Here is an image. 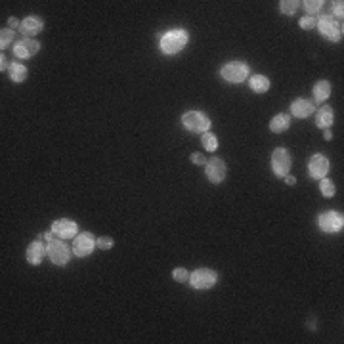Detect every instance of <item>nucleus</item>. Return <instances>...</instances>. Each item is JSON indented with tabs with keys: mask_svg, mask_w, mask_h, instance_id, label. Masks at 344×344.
I'll use <instances>...</instances> for the list:
<instances>
[{
	"mask_svg": "<svg viewBox=\"0 0 344 344\" xmlns=\"http://www.w3.org/2000/svg\"><path fill=\"white\" fill-rule=\"evenodd\" d=\"M185 44H187V33L184 29L169 31L167 35H163V38H161V50L165 54H178Z\"/></svg>",
	"mask_w": 344,
	"mask_h": 344,
	"instance_id": "obj_1",
	"label": "nucleus"
},
{
	"mask_svg": "<svg viewBox=\"0 0 344 344\" xmlns=\"http://www.w3.org/2000/svg\"><path fill=\"white\" fill-rule=\"evenodd\" d=\"M318 27H320V33L323 35L325 38H329L333 42H339L343 40V21H339L337 17L333 15H323L318 19Z\"/></svg>",
	"mask_w": 344,
	"mask_h": 344,
	"instance_id": "obj_2",
	"label": "nucleus"
},
{
	"mask_svg": "<svg viewBox=\"0 0 344 344\" xmlns=\"http://www.w3.org/2000/svg\"><path fill=\"white\" fill-rule=\"evenodd\" d=\"M182 123L189 132H197V134H205L210 128V119L201 111H187L182 117Z\"/></svg>",
	"mask_w": 344,
	"mask_h": 344,
	"instance_id": "obj_3",
	"label": "nucleus"
},
{
	"mask_svg": "<svg viewBox=\"0 0 344 344\" xmlns=\"http://www.w3.org/2000/svg\"><path fill=\"white\" fill-rule=\"evenodd\" d=\"M218 281L216 271L209 270V268H199L189 275V285L199 291H207L210 287H214V283Z\"/></svg>",
	"mask_w": 344,
	"mask_h": 344,
	"instance_id": "obj_4",
	"label": "nucleus"
},
{
	"mask_svg": "<svg viewBox=\"0 0 344 344\" xmlns=\"http://www.w3.org/2000/svg\"><path fill=\"white\" fill-rule=\"evenodd\" d=\"M220 75L228 83H243L249 77V65L243 62H230L222 67Z\"/></svg>",
	"mask_w": 344,
	"mask_h": 344,
	"instance_id": "obj_5",
	"label": "nucleus"
},
{
	"mask_svg": "<svg viewBox=\"0 0 344 344\" xmlns=\"http://www.w3.org/2000/svg\"><path fill=\"white\" fill-rule=\"evenodd\" d=\"M320 228L325 234H337L344 228V216L337 210H327L320 214Z\"/></svg>",
	"mask_w": 344,
	"mask_h": 344,
	"instance_id": "obj_6",
	"label": "nucleus"
},
{
	"mask_svg": "<svg viewBox=\"0 0 344 344\" xmlns=\"http://www.w3.org/2000/svg\"><path fill=\"white\" fill-rule=\"evenodd\" d=\"M46 253H48L50 260H52L56 266H65V264L69 262V258H71V251H69V247L65 245L62 239L50 241Z\"/></svg>",
	"mask_w": 344,
	"mask_h": 344,
	"instance_id": "obj_7",
	"label": "nucleus"
},
{
	"mask_svg": "<svg viewBox=\"0 0 344 344\" xmlns=\"http://www.w3.org/2000/svg\"><path fill=\"white\" fill-rule=\"evenodd\" d=\"M271 169L275 172V176H279V178L287 176V172L291 171V155L287 149L277 148L271 153Z\"/></svg>",
	"mask_w": 344,
	"mask_h": 344,
	"instance_id": "obj_8",
	"label": "nucleus"
},
{
	"mask_svg": "<svg viewBox=\"0 0 344 344\" xmlns=\"http://www.w3.org/2000/svg\"><path fill=\"white\" fill-rule=\"evenodd\" d=\"M327 172H329V159L325 155H321V153H316L310 159V163H308V174H310V178L321 180V178H325Z\"/></svg>",
	"mask_w": 344,
	"mask_h": 344,
	"instance_id": "obj_9",
	"label": "nucleus"
},
{
	"mask_svg": "<svg viewBox=\"0 0 344 344\" xmlns=\"http://www.w3.org/2000/svg\"><path fill=\"white\" fill-rule=\"evenodd\" d=\"M205 172H207V178L212 184H220L222 180L226 178V163L218 159V157H212L210 161H207Z\"/></svg>",
	"mask_w": 344,
	"mask_h": 344,
	"instance_id": "obj_10",
	"label": "nucleus"
},
{
	"mask_svg": "<svg viewBox=\"0 0 344 344\" xmlns=\"http://www.w3.org/2000/svg\"><path fill=\"white\" fill-rule=\"evenodd\" d=\"M94 249H96V239L90 234H81L75 237L73 253L77 257H88Z\"/></svg>",
	"mask_w": 344,
	"mask_h": 344,
	"instance_id": "obj_11",
	"label": "nucleus"
},
{
	"mask_svg": "<svg viewBox=\"0 0 344 344\" xmlns=\"http://www.w3.org/2000/svg\"><path fill=\"white\" fill-rule=\"evenodd\" d=\"M52 232L60 239H73L77 237V224L71 220H56L52 224Z\"/></svg>",
	"mask_w": 344,
	"mask_h": 344,
	"instance_id": "obj_12",
	"label": "nucleus"
},
{
	"mask_svg": "<svg viewBox=\"0 0 344 344\" xmlns=\"http://www.w3.org/2000/svg\"><path fill=\"white\" fill-rule=\"evenodd\" d=\"M38 50H40V44H38L37 40H33V38H23V40H19V42L13 46V54H15L17 58H21V60H27V58H33Z\"/></svg>",
	"mask_w": 344,
	"mask_h": 344,
	"instance_id": "obj_13",
	"label": "nucleus"
},
{
	"mask_svg": "<svg viewBox=\"0 0 344 344\" xmlns=\"http://www.w3.org/2000/svg\"><path fill=\"white\" fill-rule=\"evenodd\" d=\"M42 27H44V23H42V19H40L38 15H29V17H25L23 21H21V25H19V33L29 38L31 35L40 33Z\"/></svg>",
	"mask_w": 344,
	"mask_h": 344,
	"instance_id": "obj_14",
	"label": "nucleus"
},
{
	"mask_svg": "<svg viewBox=\"0 0 344 344\" xmlns=\"http://www.w3.org/2000/svg\"><path fill=\"white\" fill-rule=\"evenodd\" d=\"M291 113L298 119H306L314 113V103L308 101V99H295L291 103Z\"/></svg>",
	"mask_w": 344,
	"mask_h": 344,
	"instance_id": "obj_15",
	"label": "nucleus"
},
{
	"mask_svg": "<svg viewBox=\"0 0 344 344\" xmlns=\"http://www.w3.org/2000/svg\"><path fill=\"white\" fill-rule=\"evenodd\" d=\"M44 253H46L44 245H42L40 241H33V243L29 245V249H27V260H29L31 264L38 266V264L42 262V258H44Z\"/></svg>",
	"mask_w": 344,
	"mask_h": 344,
	"instance_id": "obj_16",
	"label": "nucleus"
},
{
	"mask_svg": "<svg viewBox=\"0 0 344 344\" xmlns=\"http://www.w3.org/2000/svg\"><path fill=\"white\" fill-rule=\"evenodd\" d=\"M316 124H318L320 128H323V130H327L333 124V109L329 105L321 107V109L316 113Z\"/></svg>",
	"mask_w": 344,
	"mask_h": 344,
	"instance_id": "obj_17",
	"label": "nucleus"
},
{
	"mask_svg": "<svg viewBox=\"0 0 344 344\" xmlns=\"http://www.w3.org/2000/svg\"><path fill=\"white\" fill-rule=\"evenodd\" d=\"M289 124H291V117L289 115H275L270 123V130L275 132V134H279V132H285L289 128Z\"/></svg>",
	"mask_w": 344,
	"mask_h": 344,
	"instance_id": "obj_18",
	"label": "nucleus"
},
{
	"mask_svg": "<svg viewBox=\"0 0 344 344\" xmlns=\"http://www.w3.org/2000/svg\"><path fill=\"white\" fill-rule=\"evenodd\" d=\"M251 88H253V92H257V94L268 92V88H270L268 77H264V75H253V77H251Z\"/></svg>",
	"mask_w": 344,
	"mask_h": 344,
	"instance_id": "obj_19",
	"label": "nucleus"
},
{
	"mask_svg": "<svg viewBox=\"0 0 344 344\" xmlns=\"http://www.w3.org/2000/svg\"><path fill=\"white\" fill-rule=\"evenodd\" d=\"M331 96V85L329 81H318L314 86V98L316 101H325V99Z\"/></svg>",
	"mask_w": 344,
	"mask_h": 344,
	"instance_id": "obj_20",
	"label": "nucleus"
},
{
	"mask_svg": "<svg viewBox=\"0 0 344 344\" xmlns=\"http://www.w3.org/2000/svg\"><path fill=\"white\" fill-rule=\"evenodd\" d=\"M8 71H10V79H12L13 83H23L25 79H27V67L21 65V63H12L8 67Z\"/></svg>",
	"mask_w": 344,
	"mask_h": 344,
	"instance_id": "obj_21",
	"label": "nucleus"
},
{
	"mask_svg": "<svg viewBox=\"0 0 344 344\" xmlns=\"http://www.w3.org/2000/svg\"><path fill=\"white\" fill-rule=\"evenodd\" d=\"M201 142H203V146H205V149H207V151H210V153L218 149V138L212 134V132H205V134H203V140H201Z\"/></svg>",
	"mask_w": 344,
	"mask_h": 344,
	"instance_id": "obj_22",
	"label": "nucleus"
},
{
	"mask_svg": "<svg viewBox=\"0 0 344 344\" xmlns=\"http://www.w3.org/2000/svg\"><path fill=\"white\" fill-rule=\"evenodd\" d=\"M298 6H300V2H296V0H283V2H279V8H281V12L285 15H293L298 10Z\"/></svg>",
	"mask_w": 344,
	"mask_h": 344,
	"instance_id": "obj_23",
	"label": "nucleus"
},
{
	"mask_svg": "<svg viewBox=\"0 0 344 344\" xmlns=\"http://www.w3.org/2000/svg\"><path fill=\"white\" fill-rule=\"evenodd\" d=\"M320 191L323 197H333L335 195V184H333L331 180H327V178H321Z\"/></svg>",
	"mask_w": 344,
	"mask_h": 344,
	"instance_id": "obj_24",
	"label": "nucleus"
},
{
	"mask_svg": "<svg viewBox=\"0 0 344 344\" xmlns=\"http://www.w3.org/2000/svg\"><path fill=\"white\" fill-rule=\"evenodd\" d=\"M321 6H323V2L321 0H308L304 2V8H306V12L314 17V13H318L321 10Z\"/></svg>",
	"mask_w": 344,
	"mask_h": 344,
	"instance_id": "obj_25",
	"label": "nucleus"
},
{
	"mask_svg": "<svg viewBox=\"0 0 344 344\" xmlns=\"http://www.w3.org/2000/svg\"><path fill=\"white\" fill-rule=\"evenodd\" d=\"M13 40V31L12 29H2V33H0V48L4 50L10 42Z\"/></svg>",
	"mask_w": 344,
	"mask_h": 344,
	"instance_id": "obj_26",
	"label": "nucleus"
},
{
	"mask_svg": "<svg viewBox=\"0 0 344 344\" xmlns=\"http://www.w3.org/2000/svg\"><path fill=\"white\" fill-rule=\"evenodd\" d=\"M172 277L176 279V281H180V283H184L189 279V275H187V270H184V268H176V270L172 271Z\"/></svg>",
	"mask_w": 344,
	"mask_h": 344,
	"instance_id": "obj_27",
	"label": "nucleus"
},
{
	"mask_svg": "<svg viewBox=\"0 0 344 344\" xmlns=\"http://www.w3.org/2000/svg\"><path fill=\"white\" fill-rule=\"evenodd\" d=\"M316 25H318V19L312 17V15H306V17L300 19V27H302V29H314Z\"/></svg>",
	"mask_w": 344,
	"mask_h": 344,
	"instance_id": "obj_28",
	"label": "nucleus"
},
{
	"mask_svg": "<svg viewBox=\"0 0 344 344\" xmlns=\"http://www.w3.org/2000/svg\"><path fill=\"white\" fill-rule=\"evenodd\" d=\"M96 247L98 249H111L113 247V239L111 237H98L96 239Z\"/></svg>",
	"mask_w": 344,
	"mask_h": 344,
	"instance_id": "obj_29",
	"label": "nucleus"
},
{
	"mask_svg": "<svg viewBox=\"0 0 344 344\" xmlns=\"http://www.w3.org/2000/svg\"><path fill=\"white\" fill-rule=\"evenodd\" d=\"M333 12L337 17H341L343 19V13H344V4L343 2H333Z\"/></svg>",
	"mask_w": 344,
	"mask_h": 344,
	"instance_id": "obj_30",
	"label": "nucleus"
},
{
	"mask_svg": "<svg viewBox=\"0 0 344 344\" xmlns=\"http://www.w3.org/2000/svg\"><path fill=\"white\" fill-rule=\"evenodd\" d=\"M191 161L195 165H207V157H203V153H193L191 155Z\"/></svg>",
	"mask_w": 344,
	"mask_h": 344,
	"instance_id": "obj_31",
	"label": "nucleus"
},
{
	"mask_svg": "<svg viewBox=\"0 0 344 344\" xmlns=\"http://www.w3.org/2000/svg\"><path fill=\"white\" fill-rule=\"evenodd\" d=\"M6 67H10V65H8V62H6V56H4V54H2V58H0V69H2V71H4V69H6Z\"/></svg>",
	"mask_w": 344,
	"mask_h": 344,
	"instance_id": "obj_32",
	"label": "nucleus"
},
{
	"mask_svg": "<svg viewBox=\"0 0 344 344\" xmlns=\"http://www.w3.org/2000/svg\"><path fill=\"white\" fill-rule=\"evenodd\" d=\"M296 180H295V176H289V174H287V176H285V184L287 185H293L295 184Z\"/></svg>",
	"mask_w": 344,
	"mask_h": 344,
	"instance_id": "obj_33",
	"label": "nucleus"
},
{
	"mask_svg": "<svg viewBox=\"0 0 344 344\" xmlns=\"http://www.w3.org/2000/svg\"><path fill=\"white\" fill-rule=\"evenodd\" d=\"M19 25L21 23H17V19H15V17H10V29H15V27H19Z\"/></svg>",
	"mask_w": 344,
	"mask_h": 344,
	"instance_id": "obj_34",
	"label": "nucleus"
},
{
	"mask_svg": "<svg viewBox=\"0 0 344 344\" xmlns=\"http://www.w3.org/2000/svg\"><path fill=\"white\" fill-rule=\"evenodd\" d=\"M323 136H325V140H331V138H333V132L329 130V128H327V130H325V134H323Z\"/></svg>",
	"mask_w": 344,
	"mask_h": 344,
	"instance_id": "obj_35",
	"label": "nucleus"
},
{
	"mask_svg": "<svg viewBox=\"0 0 344 344\" xmlns=\"http://www.w3.org/2000/svg\"><path fill=\"white\" fill-rule=\"evenodd\" d=\"M44 237L48 239V243H50V241H54V232H52V234H50V232H48V234H44Z\"/></svg>",
	"mask_w": 344,
	"mask_h": 344,
	"instance_id": "obj_36",
	"label": "nucleus"
}]
</instances>
